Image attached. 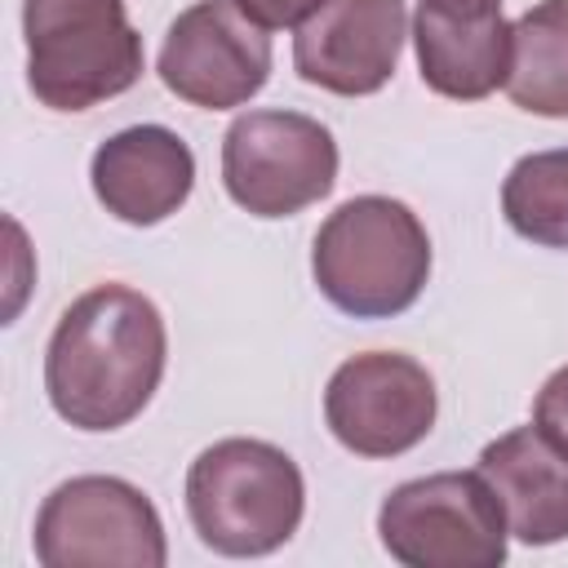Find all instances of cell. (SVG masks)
Returning <instances> with one entry per match:
<instances>
[{"instance_id":"2","label":"cell","mask_w":568,"mask_h":568,"mask_svg":"<svg viewBox=\"0 0 568 568\" xmlns=\"http://www.w3.org/2000/svg\"><path fill=\"white\" fill-rule=\"evenodd\" d=\"M311 275L342 315L390 320L404 315L430 280V235L404 200L355 195L320 222Z\"/></svg>"},{"instance_id":"13","label":"cell","mask_w":568,"mask_h":568,"mask_svg":"<svg viewBox=\"0 0 568 568\" xmlns=\"http://www.w3.org/2000/svg\"><path fill=\"white\" fill-rule=\"evenodd\" d=\"M475 470L497 493L510 537L524 546H555L568 537V453L537 426H515L484 444Z\"/></svg>"},{"instance_id":"11","label":"cell","mask_w":568,"mask_h":568,"mask_svg":"<svg viewBox=\"0 0 568 568\" xmlns=\"http://www.w3.org/2000/svg\"><path fill=\"white\" fill-rule=\"evenodd\" d=\"M510 27L501 0H417L413 49L422 84L453 102H479L506 89Z\"/></svg>"},{"instance_id":"17","label":"cell","mask_w":568,"mask_h":568,"mask_svg":"<svg viewBox=\"0 0 568 568\" xmlns=\"http://www.w3.org/2000/svg\"><path fill=\"white\" fill-rule=\"evenodd\" d=\"M235 9L253 18L262 31H284V27H302L320 9V0H235Z\"/></svg>"},{"instance_id":"4","label":"cell","mask_w":568,"mask_h":568,"mask_svg":"<svg viewBox=\"0 0 568 568\" xmlns=\"http://www.w3.org/2000/svg\"><path fill=\"white\" fill-rule=\"evenodd\" d=\"M27 84L49 111H89L142 80V36L124 0H22Z\"/></svg>"},{"instance_id":"6","label":"cell","mask_w":568,"mask_h":568,"mask_svg":"<svg viewBox=\"0 0 568 568\" xmlns=\"http://www.w3.org/2000/svg\"><path fill=\"white\" fill-rule=\"evenodd\" d=\"M44 568H164L169 541L151 497L120 475H75L58 484L31 532Z\"/></svg>"},{"instance_id":"5","label":"cell","mask_w":568,"mask_h":568,"mask_svg":"<svg viewBox=\"0 0 568 568\" xmlns=\"http://www.w3.org/2000/svg\"><path fill=\"white\" fill-rule=\"evenodd\" d=\"M377 537L404 568H497L510 528L479 470H439L386 493Z\"/></svg>"},{"instance_id":"3","label":"cell","mask_w":568,"mask_h":568,"mask_svg":"<svg viewBox=\"0 0 568 568\" xmlns=\"http://www.w3.org/2000/svg\"><path fill=\"white\" fill-rule=\"evenodd\" d=\"M306 510L297 462L266 439H217L186 470V515L200 541L226 559L280 550Z\"/></svg>"},{"instance_id":"16","label":"cell","mask_w":568,"mask_h":568,"mask_svg":"<svg viewBox=\"0 0 568 568\" xmlns=\"http://www.w3.org/2000/svg\"><path fill=\"white\" fill-rule=\"evenodd\" d=\"M532 426H537L559 453H568V364L555 368V373L541 382V390H537V399H532Z\"/></svg>"},{"instance_id":"10","label":"cell","mask_w":568,"mask_h":568,"mask_svg":"<svg viewBox=\"0 0 568 568\" xmlns=\"http://www.w3.org/2000/svg\"><path fill=\"white\" fill-rule=\"evenodd\" d=\"M404 36V0H320L293 36V67L324 93L368 98L395 75Z\"/></svg>"},{"instance_id":"7","label":"cell","mask_w":568,"mask_h":568,"mask_svg":"<svg viewBox=\"0 0 568 568\" xmlns=\"http://www.w3.org/2000/svg\"><path fill=\"white\" fill-rule=\"evenodd\" d=\"M337 182L333 133L302 111H244L222 133V186L253 217H293Z\"/></svg>"},{"instance_id":"9","label":"cell","mask_w":568,"mask_h":568,"mask_svg":"<svg viewBox=\"0 0 568 568\" xmlns=\"http://www.w3.org/2000/svg\"><path fill=\"white\" fill-rule=\"evenodd\" d=\"M164 89L204 111H231L271 80V36L235 9V0H195L182 9L155 62Z\"/></svg>"},{"instance_id":"12","label":"cell","mask_w":568,"mask_h":568,"mask_svg":"<svg viewBox=\"0 0 568 568\" xmlns=\"http://www.w3.org/2000/svg\"><path fill=\"white\" fill-rule=\"evenodd\" d=\"M89 182H93L98 204L111 217L129 226H155L191 200L195 155L173 129L133 124V129L111 133L93 151Z\"/></svg>"},{"instance_id":"15","label":"cell","mask_w":568,"mask_h":568,"mask_svg":"<svg viewBox=\"0 0 568 568\" xmlns=\"http://www.w3.org/2000/svg\"><path fill=\"white\" fill-rule=\"evenodd\" d=\"M501 213L515 235L568 248V146L519 155L501 182Z\"/></svg>"},{"instance_id":"8","label":"cell","mask_w":568,"mask_h":568,"mask_svg":"<svg viewBox=\"0 0 568 568\" xmlns=\"http://www.w3.org/2000/svg\"><path fill=\"white\" fill-rule=\"evenodd\" d=\"M435 413V377L399 351L351 355L324 386V422L355 457H399L417 448L430 435Z\"/></svg>"},{"instance_id":"14","label":"cell","mask_w":568,"mask_h":568,"mask_svg":"<svg viewBox=\"0 0 568 568\" xmlns=\"http://www.w3.org/2000/svg\"><path fill=\"white\" fill-rule=\"evenodd\" d=\"M506 93L528 115L568 120V0H537L510 27Z\"/></svg>"},{"instance_id":"1","label":"cell","mask_w":568,"mask_h":568,"mask_svg":"<svg viewBox=\"0 0 568 568\" xmlns=\"http://www.w3.org/2000/svg\"><path fill=\"white\" fill-rule=\"evenodd\" d=\"M169 333L160 306L129 284L80 293L44 351V390L75 430H120L160 390Z\"/></svg>"}]
</instances>
